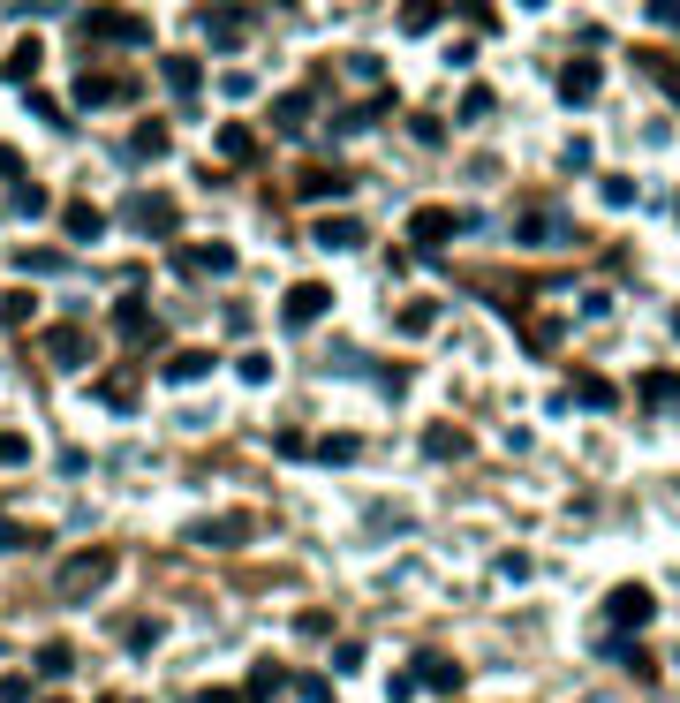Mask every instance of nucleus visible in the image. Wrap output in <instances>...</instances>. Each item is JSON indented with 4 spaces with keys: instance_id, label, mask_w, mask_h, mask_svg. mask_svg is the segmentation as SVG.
<instances>
[{
    "instance_id": "2",
    "label": "nucleus",
    "mask_w": 680,
    "mask_h": 703,
    "mask_svg": "<svg viewBox=\"0 0 680 703\" xmlns=\"http://www.w3.org/2000/svg\"><path fill=\"white\" fill-rule=\"evenodd\" d=\"M650 613H658V598H650L643 583H620V590L605 598V620H612V628H643Z\"/></svg>"
},
{
    "instance_id": "4",
    "label": "nucleus",
    "mask_w": 680,
    "mask_h": 703,
    "mask_svg": "<svg viewBox=\"0 0 680 703\" xmlns=\"http://www.w3.org/2000/svg\"><path fill=\"white\" fill-rule=\"evenodd\" d=\"M325 303H333V288H325V280H303V288H288V310H280V318H288V326H318Z\"/></svg>"
},
{
    "instance_id": "8",
    "label": "nucleus",
    "mask_w": 680,
    "mask_h": 703,
    "mask_svg": "<svg viewBox=\"0 0 680 703\" xmlns=\"http://www.w3.org/2000/svg\"><path fill=\"white\" fill-rule=\"evenodd\" d=\"M182 265L189 273H235V250L227 242H204V250H182Z\"/></svg>"
},
{
    "instance_id": "20",
    "label": "nucleus",
    "mask_w": 680,
    "mask_h": 703,
    "mask_svg": "<svg viewBox=\"0 0 680 703\" xmlns=\"http://www.w3.org/2000/svg\"><path fill=\"white\" fill-rule=\"evenodd\" d=\"M159 152H167V129H159V121H144V129L129 137V159H159Z\"/></svg>"
},
{
    "instance_id": "38",
    "label": "nucleus",
    "mask_w": 680,
    "mask_h": 703,
    "mask_svg": "<svg viewBox=\"0 0 680 703\" xmlns=\"http://www.w3.org/2000/svg\"><path fill=\"white\" fill-rule=\"evenodd\" d=\"M16 545H31V530H16V522H0V552H16Z\"/></svg>"
},
{
    "instance_id": "30",
    "label": "nucleus",
    "mask_w": 680,
    "mask_h": 703,
    "mask_svg": "<svg viewBox=\"0 0 680 703\" xmlns=\"http://www.w3.org/2000/svg\"><path fill=\"white\" fill-rule=\"evenodd\" d=\"M597 189H605V205H635V182H628V174H605Z\"/></svg>"
},
{
    "instance_id": "14",
    "label": "nucleus",
    "mask_w": 680,
    "mask_h": 703,
    "mask_svg": "<svg viewBox=\"0 0 680 703\" xmlns=\"http://www.w3.org/2000/svg\"><path fill=\"white\" fill-rule=\"evenodd\" d=\"M643 401H650V409H673V401H680V371H650L643 378Z\"/></svg>"
},
{
    "instance_id": "18",
    "label": "nucleus",
    "mask_w": 680,
    "mask_h": 703,
    "mask_svg": "<svg viewBox=\"0 0 680 703\" xmlns=\"http://www.w3.org/2000/svg\"><path fill=\"white\" fill-rule=\"evenodd\" d=\"M250 152H257V137L242 129V121H227V129H220V159H235V167H242Z\"/></svg>"
},
{
    "instance_id": "37",
    "label": "nucleus",
    "mask_w": 680,
    "mask_h": 703,
    "mask_svg": "<svg viewBox=\"0 0 680 703\" xmlns=\"http://www.w3.org/2000/svg\"><path fill=\"white\" fill-rule=\"evenodd\" d=\"M650 23H665V31H673V23H680V0H650Z\"/></svg>"
},
{
    "instance_id": "5",
    "label": "nucleus",
    "mask_w": 680,
    "mask_h": 703,
    "mask_svg": "<svg viewBox=\"0 0 680 703\" xmlns=\"http://www.w3.org/2000/svg\"><path fill=\"white\" fill-rule=\"evenodd\" d=\"M408 235L424 242V250H439L446 235H461V212H446V205H424L416 220H408Z\"/></svg>"
},
{
    "instance_id": "34",
    "label": "nucleus",
    "mask_w": 680,
    "mask_h": 703,
    "mask_svg": "<svg viewBox=\"0 0 680 703\" xmlns=\"http://www.w3.org/2000/svg\"><path fill=\"white\" fill-rule=\"evenodd\" d=\"M16 462H31V446H23L16 431H0V469H16Z\"/></svg>"
},
{
    "instance_id": "1",
    "label": "nucleus",
    "mask_w": 680,
    "mask_h": 703,
    "mask_svg": "<svg viewBox=\"0 0 680 703\" xmlns=\"http://www.w3.org/2000/svg\"><path fill=\"white\" fill-rule=\"evenodd\" d=\"M106 575H114V552H76V560H61L53 590L76 605V598H91V590H106Z\"/></svg>"
},
{
    "instance_id": "25",
    "label": "nucleus",
    "mask_w": 680,
    "mask_h": 703,
    "mask_svg": "<svg viewBox=\"0 0 680 703\" xmlns=\"http://www.w3.org/2000/svg\"><path fill=\"white\" fill-rule=\"evenodd\" d=\"M575 394L590 401V409H612V378H597V371H590V378H575Z\"/></svg>"
},
{
    "instance_id": "26",
    "label": "nucleus",
    "mask_w": 680,
    "mask_h": 703,
    "mask_svg": "<svg viewBox=\"0 0 680 703\" xmlns=\"http://www.w3.org/2000/svg\"><path fill=\"white\" fill-rule=\"evenodd\" d=\"M272 696H280V666H257L250 673V703H272Z\"/></svg>"
},
{
    "instance_id": "10",
    "label": "nucleus",
    "mask_w": 680,
    "mask_h": 703,
    "mask_svg": "<svg viewBox=\"0 0 680 703\" xmlns=\"http://www.w3.org/2000/svg\"><path fill=\"white\" fill-rule=\"evenodd\" d=\"M318 250H363V227L356 220H318Z\"/></svg>"
},
{
    "instance_id": "36",
    "label": "nucleus",
    "mask_w": 680,
    "mask_h": 703,
    "mask_svg": "<svg viewBox=\"0 0 680 703\" xmlns=\"http://www.w3.org/2000/svg\"><path fill=\"white\" fill-rule=\"evenodd\" d=\"M235 371H242V386H265V378H272V363H265V356H242Z\"/></svg>"
},
{
    "instance_id": "29",
    "label": "nucleus",
    "mask_w": 680,
    "mask_h": 703,
    "mask_svg": "<svg viewBox=\"0 0 680 703\" xmlns=\"http://www.w3.org/2000/svg\"><path fill=\"white\" fill-rule=\"evenodd\" d=\"M310 454H318V462H356V439H318Z\"/></svg>"
},
{
    "instance_id": "31",
    "label": "nucleus",
    "mask_w": 680,
    "mask_h": 703,
    "mask_svg": "<svg viewBox=\"0 0 680 703\" xmlns=\"http://www.w3.org/2000/svg\"><path fill=\"white\" fill-rule=\"evenodd\" d=\"M303 114H310V99H303V91H288V99H280V129H303Z\"/></svg>"
},
{
    "instance_id": "39",
    "label": "nucleus",
    "mask_w": 680,
    "mask_h": 703,
    "mask_svg": "<svg viewBox=\"0 0 680 703\" xmlns=\"http://www.w3.org/2000/svg\"><path fill=\"white\" fill-rule=\"evenodd\" d=\"M197 703H242V696H227V688H212V696H197Z\"/></svg>"
},
{
    "instance_id": "19",
    "label": "nucleus",
    "mask_w": 680,
    "mask_h": 703,
    "mask_svg": "<svg viewBox=\"0 0 680 703\" xmlns=\"http://www.w3.org/2000/svg\"><path fill=\"white\" fill-rule=\"evenodd\" d=\"M204 371H212V356H204V348H182V356L167 363V378H174V386H189V378H204Z\"/></svg>"
},
{
    "instance_id": "40",
    "label": "nucleus",
    "mask_w": 680,
    "mask_h": 703,
    "mask_svg": "<svg viewBox=\"0 0 680 703\" xmlns=\"http://www.w3.org/2000/svg\"><path fill=\"white\" fill-rule=\"evenodd\" d=\"M522 8H544V0H522Z\"/></svg>"
},
{
    "instance_id": "17",
    "label": "nucleus",
    "mask_w": 680,
    "mask_h": 703,
    "mask_svg": "<svg viewBox=\"0 0 680 703\" xmlns=\"http://www.w3.org/2000/svg\"><path fill=\"white\" fill-rule=\"evenodd\" d=\"M129 220H136V227H159V235H167V227H174V205H159V197H136Z\"/></svg>"
},
{
    "instance_id": "27",
    "label": "nucleus",
    "mask_w": 680,
    "mask_h": 703,
    "mask_svg": "<svg viewBox=\"0 0 680 703\" xmlns=\"http://www.w3.org/2000/svg\"><path fill=\"white\" fill-rule=\"evenodd\" d=\"M8 212H23V220H31V212H46V189H31V182H16V197H8Z\"/></svg>"
},
{
    "instance_id": "33",
    "label": "nucleus",
    "mask_w": 680,
    "mask_h": 703,
    "mask_svg": "<svg viewBox=\"0 0 680 703\" xmlns=\"http://www.w3.org/2000/svg\"><path fill=\"white\" fill-rule=\"evenodd\" d=\"M295 696H303V703H333V681H318V673H303V681H295Z\"/></svg>"
},
{
    "instance_id": "7",
    "label": "nucleus",
    "mask_w": 680,
    "mask_h": 703,
    "mask_svg": "<svg viewBox=\"0 0 680 703\" xmlns=\"http://www.w3.org/2000/svg\"><path fill=\"white\" fill-rule=\"evenodd\" d=\"M76 99H84V106H114V99H129V84H121V76H99V69H91L84 84H76Z\"/></svg>"
},
{
    "instance_id": "32",
    "label": "nucleus",
    "mask_w": 680,
    "mask_h": 703,
    "mask_svg": "<svg viewBox=\"0 0 680 703\" xmlns=\"http://www.w3.org/2000/svg\"><path fill=\"white\" fill-rule=\"evenodd\" d=\"M76 666V658H68V643H46V651H38V673H68Z\"/></svg>"
},
{
    "instance_id": "22",
    "label": "nucleus",
    "mask_w": 680,
    "mask_h": 703,
    "mask_svg": "<svg viewBox=\"0 0 680 703\" xmlns=\"http://www.w3.org/2000/svg\"><path fill=\"white\" fill-rule=\"evenodd\" d=\"M431 23H439V0H408L401 8V31H431Z\"/></svg>"
},
{
    "instance_id": "9",
    "label": "nucleus",
    "mask_w": 680,
    "mask_h": 703,
    "mask_svg": "<svg viewBox=\"0 0 680 703\" xmlns=\"http://www.w3.org/2000/svg\"><path fill=\"white\" fill-rule=\"evenodd\" d=\"M159 76H167L174 99H189V91H197V61H189V53H167V61H159Z\"/></svg>"
},
{
    "instance_id": "12",
    "label": "nucleus",
    "mask_w": 680,
    "mask_h": 703,
    "mask_svg": "<svg viewBox=\"0 0 680 703\" xmlns=\"http://www.w3.org/2000/svg\"><path fill=\"white\" fill-rule=\"evenodd\" d=\"M348 182H356V174H333V167H310V174H303V197H348Z\"/></svg>"
},
{
    "instance_id": "24",
    "label": "nucleus",
    "mask_w": 680,
    "mask_h": 703,
    "mask_svg": "<svg viewBox=\"0 0 680 703\" xmlns=\"http://www.w3.org/2000/svg\"><path fill=\"white\" fill-rule=\"evenodd\" d=\"M99 401H106V409H136V378H106Z\"/></svg>"
},
{
    "instance_id": "23",
    "label": "nucleus",
    "mask_w": 680,
    "mask_h": 703,
    "mask_svg": "<svg viewBox=\"0 0 680 703\" xmlns=\"http://www.w3.org/2000/svg\"><path fill=\"white\" fill-rule=\"evenodd\" d=\"M53 363H61V371H76V363H84V341H76V333H53Z\"/></svg>"
},
{
    "instance_id": "21",
    "label": "nucleus",
    "mask_w": 680,
    "mask_h": 703,
    "mask_svg": "<svg viewBox=\"0 0 680 703\" xmlns=\"http://www.w3.org/2000/svg\"><path fill=\"white\" fill-rule=\"evenodd\" d=\"M68 235H76V242H99V235H106V220H99L91 205H68Z\"/></svg>"
},
{
    "instance_id": "6",
    "label": "nucleus",
    "mask_w": 680,
    "mask_h": 703,
    "mask_svg": "<svg viewBox=\"0 0 680 703\" xmlns=\"http://www.w3.org/2000/svg\"><path fill=\"white\" fill-rule=\"evenodd\" d=\"M408 681H416V688H461V666H454V658H439V651H424Z\"/></svg>"
},
{
    "instance_id": "13",
    "label": "nucleus",
    "mask_w": 680,
    "mask_h": 703,
    "mask_svg": "<svg viewBox=\"0 0 680 703\" xmlns=\"http://www.w3.org/2000/svg\"><path fill=\"white\" fill-rule=\"evenodd\" d=\"M242 530H250V522H242V515H227V522H197L189 537H197V545H242Z\"/></svg>"
},
{
    "instance_id": "28",
    "label": "nucleus",
    "mask_w": 680,
    "mask_h": 703,
    "mask_svg": "<svg viewBox=\"0 0 680 703\" xmlns=\"http://www.w3.org/2000/svg\"><path fill=\"white\" fill-rule=\"evenodd\" d=\"M424 446L446 462V454H461V431H454V424H431V439H424Z\"/></svg>"
},
{
    "instance_id": "35",
    "label": "nucleus",
    "mask_w": 680,
    "mask_h": 703,
    "mask_svg": "<svg viewBox=\"0 0 680 703\" xmlns=\"http://www.w3.org/2000/svg\"><path fill=\"white\" fill-rule=\"evenodd\" d=\"M31 69H38V46H16V53H8V76H16V84H23Z\"/></svg>"
},
{
    "instance_id": "15",
    "label": "nucleus",
    "mask_w": 680,
    "mask_h": 703,
    "mask_svg": "<svg viewBox=\"0 0 680 703\" xmlns=\"http://www.w3.org/2000/svg\"><path fill=\"white\" fill-rule=\"evenodd\" d=\"M114 326L129 333V341H144V333H152V310H144V303L129 295V303H114Z\"/></svg>"
},
{
    "instance_id": "16",
    "label": "nucleus",
    "mask_w": 680,
    "mask_h": 703,
    "mask_svg": "<svg viewBox=\"0 0 680 703\" xmlns=\"http://www.w3.org/2000/svg\"><path fill=\"white\" fill-rule=\"evenodd\" d=\"M91 31L121 38V46H144V23H136V16H91Z\"/></svg>"
},
{
    "instance_id": "3",
    "label": "nucleus",
    "mask_w": 680,
    "mask_h": 703,
    "mask_svg": "<svg viewBox=\"0 0 680 703\" xmlns=\"http://www.w3.org/2000/svg\"><path fill=\"white\" fill-rule=\"evenodd\" d=\"M514 242H529V250H552V242H567V220L552 205H537V212H522L514 220Z\"/></svg>"
},
{
    "instance_id": "11",
    "label": "nucleus",
    "mask_w": 680,
    "mask_h": 703,
    "mask_svg": "<svg viewBox=\"0 0 680 703\" xmlns=\"http://www.w3.org/2000/svg\"><path fill=\"white\" fill-rule=\"evenodd\" d=\"M560 99H567V106H582V99H597V69H590V61H575V69H567V76H560Z\"/></svg>"
}]
</instances>
